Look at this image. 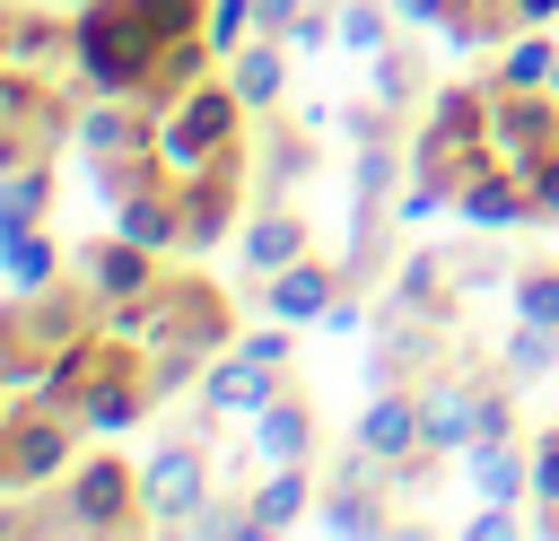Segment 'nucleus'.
Here are the masks:
<instances>
[{"mask_svg": "<svg viewBox=\"0 0 559 541\" xmlns=\"http://www.w3.org/2000/svg\"><path fill=\"white\" fill-rule=\"evenodd\" d=\"M454 209L480 236L507 227H559V87L515 70L445 79L411 140V192L402 218Z\"/></svg>", "mask_w": 559, "mask_h": 541, "instance_id": "7ed1b4c3", "label": "nucleus"}, {"mask_svg": "<svg viewBox=\"0 0 559 541\" xmlns=\"http://www.w3.org/2000/svg\"><path fill=\"white\" fill-rule=\"evenodd\" d=\"M87 436H96V428H87L52 384H9V393H0V497L52 489V480L79 462Z\"/></svg>", "mask_w": 559, "mask_h": 541, "instance_id": "0eeeda50", "label": "nucleus"}, {"mask_svg": "<svg viewBox=\"0 0 559 541\" xmlns=\"http://www.w3.org/2000/svg\"><path fill=\"white\" fill-rule=\"evenodd\" d=\"M236 340H245L236 297L192 253H166L140 288H114V297L96 288L87 332L35 384H52L96 436H122V428H148L166 401H183Z\"/></svg>", "mask_w": 559, "mask_h": 541, "instance_id": "f03ea898", "label": "nucleus"}, {"mask_svg": "<svg viewBox=\"0 0 559 541\" xmlns=\"http://www.w3.org/2000/svg\"><path fill=\"white\" fill-rule=\"evenodd\" d=\"M0 262H9V288H44L70 262V244H52L44 227H0Z\"/></svg>", "mask_w": 559, "mask_h": 541, "instance_id": "ddd939ff", "label": "nucleus"}, {"mask_svg": "<svg viewBox=\"0 0 559 541\" xmlns=\"http://www.w3.org/2000/svg\"><path fill=\"white\" fill-rule=\"evenodd\" d=\"M52 497L61 506H9L0 515V532H96V541H122V532H148L157 524V497H148V462H131V454H79L61 480H52Z\"/></svg>", "mask_w": 559, "mask_h": 541, "instance_id": "423d86ee", "label": "nucleus"}, {"mask_svg": "<svg viewBox=\"0 0 559 541\" xmlns=\"http://www.w3.org/2000/svg\"><path fill=\"white\" fill-rule=\"evenodd\" d=\"M550 87H559V52H550Z\"/></svg>", "mask_w": 559, "mask_h": 541, "instance_id": "4be33fe9", "label": "nucleus"}, {"mask_svg": "<svg viewBox=\"0 0 559 541\" xmlns=\"http://www.w3.org/2000/svg\"><path fill=\"white\" fill-rule=\"evenodd\" d=\"M79 61L96 96H183L227 61L218 0H79Z\"/></svg>", "mask_w": 559, "mask_h": 541, "instance_id": "39448f33", "label": "nucleus"}, {"mask_svg": "<svg viewBox=\"0 0 559 541\" xmlns=\"http://www.w3.org/2000/svg\"><path fill=\"white\" fill-rule=\"evenodd\" d=\"M332 297H341V270H332V262H306V253L262 279V314H271V323H323Z\"/></svg>", "mask_w": 559, "mask_h": 541, "instance_id": "9b49d317", "label": "nucleus"}, {"mask_svg": "<svg viewBox=\"0 0 559 541\" xmlns=\"http://www.w3.org/2000/svg\"><path fill=\"white\" fill-rule=\"evenodd\" d=\"M524 489H533V524H550L559 515V419L533 436V480Z\"/></svg>", "mask_w": 559, "mask_h": 541, "instance_id": "a211bd4d", "label": "nucleus"}, {"mask_svg": "<svg viewBox=\"0 0 559 541\" xmlns=\"http://www.w3.org/2000/svg\"><path fill=\"white\" fill-rule=\"evenodd\" d=\"M297 253H306V227H297L288 209H262V218L245 227V270H253V279H271V270H288Z\"/></svg>", "mask_w": 559, "mask_h": 541, "instance_id": "f8f14e48", "label": "nucleus"}, {"mask_svg": "<svg viewBox=\"0 0 559 541\" xmlns=\"http://www.w3.org/2000/svg\"><path fill=\"white\" fill-rule=\"evenodd\" d=\"M227 79H236L253 105H280V87H288V52H280V35H262V44H236V52H227Z\"/></svg>", "mask_w": 559, "mask_h": 541, "instance_id": "4468645a", "label": "nucleus"}, {"mask_svg": "<svg viewBox=\"0 0 559 541\" xmlns=\"http://www.w3.org/2000/svg\"><path fill=\"white\" fill-rule=\"evenodd\" d=\"M245 26H253V0H218V52H236Z\"/></svg>", "mask_w": 559, "mask_h": 541, "instance_id": "aec40b11", "label": "nucleus"}, {"mask_svg": "<svg viewBox=\"0 0 559 541\" xmlns=\"http://www.w3.org/2000/svg\"><path fill=\"white\" fill-rule=\"evenodd\" d=\"M245 436V454L262 462V471H280V462H314V401H306V384L288 375L262 410H253V428H236Z\"/></svg>", "mask_w": 559, "mask_h": 541, "instance_id": "9d476101", "label": "nucleus"}, {"mask_svg": "<svg viewBox=\"0 0 559 541\" xmlns=\"http://www.w3.org/2000/svg\"><path fill=\"white\" fill-rule=\"evenodd\" d=\"M411 26H437L445 44L463 52H507L515 35H542L559 26V0H393Z\"/></svg>", "mask_w": 559, "mask_h": 541, "instance_id": "1a4fd4ad", "label": "nucleus"}, {"mask_svg": "<svg viewBox=\"0 0 559 541\" xmlns=\"http://www.w3.org/2000/svg\"><path fill=\"white\" fill-rule=\"evenodd\" d=\"M96 105V79L79 61V9L9 0L0 9V175L61 166Z\"/></svg>", "mask_w": 559, "mask_h": 541, "instance_id": "20e7f679", "label": "nucleus"}, {"mask_svg": "<svg viewBox=\"0 0 559 541\" xmlns=\"http://www.w3.org/2000/svg\"><path fill=\"white\" fill-rule=\"evenodd\" d=\"M79 166L122 236L210 253L253 192V96L218 70L183 96H96L79 122Z\"/></svg>", "mask_w": 559, "mask_h": 541, "instance_id": "f257e3e1", "label": "nucleus"}, {"mask_svg": "<svg viewBox=\"0 0 559 541\" xmlns=\"http://www.w3.org/2000/svg\"><path fill=\"white\" fill-rule=\"evenodd\" d=\"M253 26L262 35H297V0H253Z\"/></svg>", "mask_w": 559, "mask_h": 541, "instance_id": "412c9836", "label": "nucleus"}, {"mask_svg": "<svg viewBox=\"0 0 559 541\" xmlns=\"http://www.w3.org/2000/svg\"><path fill=\"white\" fill-rule=\"evenodd\" d=\"M288 375H297V366H288V332H253V340H236V349L192 384V419H253Z\"/></svg>", "mask_w": 559, "mask_h": 541, "instance_id": "6e6552de", "label": "nucleus"}, {"mask_svg": "<svg viewBox=\"0 0 559 541\" xmlns=\"http://www.w3.org/2000/svg\"><path fill=\"white\" fill-rule=\"evenodd\" d=\"M61 192V166H26V175H0V227H44Z\"/></svg>", "mask_w": 559, "mask_h": 541, "instance_id": "dca6fc26", "label": "nucleus"}, {"mask_svg": "<svg viewBox=\"0 0 559 541\" xmlns=\"http://www.w3.org/2000/svg\"><path fill=\"white\" fill-rule=\"evenodd\" d=\"M297 506H306V462H280V471H262V489L245 506V532H280V524H297Z\"/></svg>", "mask_w": 559, "mask_h": 541, "instance_id": "2eb2a0df", "label": "nucleus"}, {"mask_svg": "<svg viewBox=\"0 0 559 541\" xmlns=\"http://www.w3.org/2000/svg\"><path fill=\"white\" fill-rule=\"evenodd\" d=\"M341 44L349 52H384V17L376 9H341Z\"/></svg>", "mask_w": 559, "mask_h": 541, "instance_id": "6ab92c4d", "label": "nucleus"}, {"mask_svg": "<svg viewBox=\"0 0 559 541\" xmlns=\"http://www.w3.org/2000/svg\"><path fill=\"white\" fill-rule=\"evenodd\" d=\"M515 314H533V323L559 332V262H524L515 270Z\"/></svg>", "mask_w": 559, "mask_h": 541, "instance_id": "f3484780", "label": "nucleus"}]
</instances>
